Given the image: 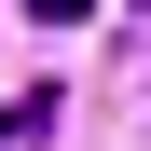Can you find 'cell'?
Masks as SVG:
<instances>
[{
	"instance_id": "1",
	"label": "cell",
	"mask_w": 151,
	"mask_h": 151,
	"mask_svg": "<svg viewBox=\"0 0 151 151\" xmlns=\"http://www.w3.org/2000/svg\"><path fill=\"white\" fill-rule=\"evenodd\" d=\"M28 14H41V28H83V14H96V0H28Z\"/></svg>"
}]
</instances>
